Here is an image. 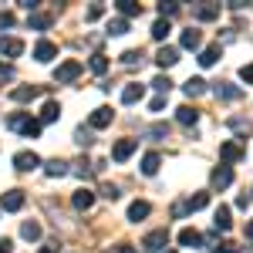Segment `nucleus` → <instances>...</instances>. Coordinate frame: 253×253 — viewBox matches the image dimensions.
<instances>
[{
	"label": "nucleus",
	"mask_w": 253,
	"mask_h": 253,
	"mask_svg": "<svg viewBox=\"0 0 253 253\" xmlns=\"http://www.w3.org/2000/svg\"><path fill=\"white\" fill-rule=\"evenodd\" d=\"M7 125H10L14 132H20V135H27V138H38V135H41V118L10 115V118H7Z\"/></svg>",
	"instance_id": "obj_1"
},
{
	"label": "nucleus",
	"mask_w": 253,
	"mask_h": 253,
	"mask_svg": "<svg viewBox=\"0 0 253 253\" xmlns=\"http://www.w3.org/2000/svg\"><path fill=\"white\" fill-rule=\"evenodd\" d=\"M166 243H169V230H152V233H145V240H142V250L145 253H166Z\"/></svg>",
	"instance_id": "obj_2"
},
{
	"label": "nucleus",
	"mask_w": 253,
	"mask_h": 253,
	"mask_svg": "<svg viewBox=\"0 0 253 253\" xmlns=\"http://www.w3.org/2000/svg\"><path fill=\"white\" fill-rule=\"evenodd\" d=\"M81 75V61H64L58 64V71H54V81L58 84H68V81H75Z\"/></svg>",
	"instance_id": "obj_3"
},
{
	"label": "nucleus",
	"mask_w": 253,
	"mask_h": 253,
	"mask_svg": "<svg viewBox=\"0 0 253 253\" xmlns=\"http://www.w3.org/2000/svg\"><path fill=\"white\" fill-rule=\"evenodd\" d=\"M230 182H233V169H230V166H216L213 175H210V186H213V189H226Z\"/></svg>",
	"instance_id": "obj_4"
},
{
	"label": "nucleus",
	"mask_w": 253,
	"mask_h": 253,
	"mask_svg": "<svg viewBox=\"0 0 253 253\" xmlns=\"http://www.w3.org/2000/svg\"><path fill=\"white\" fill-rule=\"evenodd\" d=\"M135 149H138V138H122V142H115V149H112V159L115 162H125Z\"/></svg>",
	"instance_id": "obj_5"
},
{
	"label": "nucleus",
	"mask_w": 253,
	"mask_h": 253,
	"mask_svg": "<svg viewBox=\"0 0 253 253\" xmlns=\"http://www.w3.org/2000/svg\"><path fill=\"white\" fill-rule=\"evenodd\" d=\"M34 58H38L41 64L54 61V58H58V44H54V41H38V47H34Z\"/></svg>",
	"instance_id": "obj_6"
},
{
	"label": "nucleus",
	"mask_w": 253,
	"mask_h": 253,
	"mask_svg": "<svg viewBox=\"0 0 253 253\" xmlns=\"http://www.w3.org/2000/svg\"><path fill=\"white\" fill-rule=\"evenodd\" d=\"M112 118H115L112 108H95V112L88 115V125H91V128H108V125H112Z\"/></svg>",
	"instance_id": "obj_7"
},
{
	"label": "nucleus",
	"mask_w": 253,
	"mask_h": 253,
	"mask_svg": "<svg viewBox=\"0 0 253 253\" xmlns=\"http://www.w3.org/2000/svg\"><path fill=\"white\" fill-rule=\"evenodd\" d=\"M14 166H17L20 172H31V169H38V166H41V159H38V152H27V149H24V152L14 156Z\"/></svg>",
	"instance_id": "obj_8"
},
{
	"label": "nucleus",
	"mask_w": 253,
	"mask_h": 253,
	"mask_svg": "<svg viewBox=\"0 0 253 253\" xmlns=\"http://www.w3.org/2000/svg\"><path fill=\"white\" fill-rule=\"evenodd\" d=\"M20 51H24L20 38H0V58H17Z\"/></svg>",
	"instance_id": "obj_9"
},
{
	"label": "nucleus",
	"mask_w": 253,
	"mask_h": 253,
	"mask_svg": "<svg viewBox=\"0 0 253 253\" xmlns=\"http://www.w3.org/2000/svg\"><path fill=\"white\" fill-rule=\"evenodd\" d=\"M142 98H145V84H135V81H132V84L122 88V105H135Z\"/></svg>",
	"instance_id": "obj_10"
},
{
	"label": "nucleus",
	"mask_w": 253,
	"mask_h": 253,
	"mask_svg": "<svg viewBox=\"0 0 253 253\" xmlns=\"http://www.w3.org/2000/svg\"><path fill=\"white\" fill-rule=\"evenodd\" d=\"M219 156H223V162L230 166V162H240V159L247 156V152H243L236 142H223V145H219Z\"/></svg>",
	"instance_id": "obj_11"
},
{
	"label": "nucleus",
	"mask_w": 253,
	"mask_h": 253,
	"mask_svg": "<svg viewBox=\"0 0 253 253\" xmlns=\"http://www.w3.org/2000/svg\"><path fill=\"white\" fill-rule=\"evenodd\" d=\"M0 206H3L7 213H17L20 206H24V193H20V189H10V193H3V199H0Z\"/></svg>",
	"instance_id": "obj_12"
},
{
	"label": "nucleus",
	"mask_w": 253,
	"mask_h": 253,
	"mask_svg": "<svg viewBox=\"0 0 253 253\" xmlns=\"http://www.w3.org/2000/svg\"><path fill=\"white\" fill-rule=\"evenodd\" d=\"M219 54H223V47H219V44H210V47L199 51V64H203V68H213L216 61H219Z\"/></svg>",
	"instance_id": "obj_13"
},
{
	"label": "nucleus",
	"mask_w": 253,
	"mask_h": 253,
	"mask_svg": "<svg viewBox=\"0 0 253 253\" xmlns=\"http://www.w3.org/2000/svg\"><path fill=\"white\" fill-rule=\"evenodd\" d=\"M71 203H75V210L84 213V210H91V206H95V193H91V189H78V193L71 196Z\"/></svg>",
	"instance_id": "obj_14"
},
{
	"label": "nucleus",
	"mask_w": 253,
	"mask_h": 253,
	"mask_svg": "<svg viewBox=\"0 0 253 253\" xmlns=\"http://www.w3.org/2000/svg\"><path fill=\"white\" fill-rule=\"evenodd\" d=\"M193 14H196V20H216L219 17V3H196Z\"/></svg>",
	"instance_id": "obj_15"
},
{
	"label": "nucleus",
	"mask_w": 253,
	"mask_h": 253,
	"mask_svg": "<svg viewBox=\"0 0 253 253\" xmlns=\"http://www.w3.org/2000/svg\"><path fill=\"white\" fill-rule=\"evenodd\" d=\"M213 91H216V98H223V101H236V98L243 95V91H240L236 84H230V81H219Z\"/></svg>",
	"instance_id": "obj_16"
},
{
	"label": "nucleus",
	"mask_w": 253,
	"mask_h": 253,
	"mask_svg": "<svg viewBox=\"0 0 253 253\" xmlns=\"http://www.w3.org/2000/svg\"><path fill=\"white\" fill-rule=\"evenodd\" d=\"M156 61H159V68H172L175 61H179V47H159V54H156Z\"/></svg>",
	"instance_id": "obj_17"
},
{
	"label": "nucleus",
	"mask_w": 253,
	"mask_h": 253,
	"mask_svg": "<svg viewBox=\"0 0 253 253\" xmlns=\"http://www.w3.org/2000/svg\"><path fill=\"white\" fill-rule=\"evenodd\" d=\"M175 122L179 125H196L199 122V112H196L193 105H182V108H175Z\"/></svg>",
	"instance_id": "obj_18"
},
{
	"label": "nucleus",
	"mask_w": 253,
	"mask_h": 253,
	"mask_svg": "<svg viewBox=\"0 0 253 253\" xmlns=\"http://www.w3.org/2000/svg\"><path fill=\"white\" fill-rule=\"evenodd\" d=\"M179 44H182L186 51H199V44H203V34L189 27V31H182V38H179Z\"/></svg>",
	"instance_id": "obj_19"
},
{
	"label": "nucleus",
	"mask_w": 253,
	"mask_h": 253,
	"mask_svg": "<svg viewBox=\"0 0 253 253\" xmlns=\"http://www.w3.org/2000/svg\"><path fill=\"white\" fill-rule=\"evenodd\" d=\"M149 213H152V206H149L145 199H135V203L128 206V219H132V223H138V219H145Z\"/></svg>",
	"instance_id": "obj_20"
},
{
	"label": "nucleus",
	"mask_w": 253,
	"mask_h": 253,
	"mask_svg": "<svg viewBox=\"0 0 253 253\" xmlns=\"http://www.w3.org/2000/svg\"><path fill=\"white\" fill-rule=\"evenodd\" d=\"M115 7H118V14H122L125 20L142 14V3H135V0H115Z\"/></svg>",
	"instance_id": "obj_21"
},
{
	"label": "nucleus",
	"mask_w": 253,
	"mask_h": 253,
	"mask_svg": "<svg viewBox=\"0 0 253 253\" xmlns=\"http://www.w3.org/2000/svg\"><path fill=\"white\" fill-rule=\"evenodd\" d=\"M213 223H216V230H219V233H226V230L233 226V219H230V206H219L216 216H213Z\"/></svg>",
	"instance_id": "obj_22"
},
{
	"label": "nucleus",
	"mask_w": 253,
	"mask_h": 253,
	"mask_svg": "<svg viewBox=\"0 0 253 253\" xmlns=\"http://www.w3.org/2000/svg\"><path fill=\"white\" fill-rule=\"evenodd\" d=\"M182 91H186V98H199V95H206V81H203V78H189L186 84H182Z\"/></svg>",
	"instance_id": "obj_23"
},
{
	"label": "nucleus",
	"mask_w": 253,
	"mask_h": 253,
	"mask_svg": "<svg viewBox=\"0 0 253 253\" xmlns=\"http://www.w3.org/2000/svg\"><path fill=\"white\" fill-rule=\"evenodd\" d=\"M159 166H162L159 152H145V156H142V172H145V175H156V172H159Z\"/></svg>",
	"instance_id": "obj_24"
},
{
	"label": "nucleus",
	"mask_w": 253,
	"mask_h": 253,
	"mask_svg": "<svg viewBox=\"0 0 253 253\" xmlns=\"http://www.w3.org/2000/svg\"><path fill=\"white\" fill-rule=\"evenodd\" d=\"M58 115H61V105H58V101H44V108H41V125L58 122Z\"/></svg>",
	"instance_id": "obj_25"
},
{
	"label": "nucleus",
	"mask_w": 253,
	"mask_h": 253,
	"mask_svg": "<svg viewBox=\"0 0 253 253\" xmlns=\"http://www.w3.org/2000/svg\"><path fill=\"white\" fill-rule=\"evenodd\" d=\"M44 172L51 175V179H61V175H68V162H61V159H51V162H44Z\"/></svg>",
	"instance_id": "obj_26"
},
{
	"label": "nucleus",
	"mask_w": 253,
	"mask_h": 253,
	"mask_svg": "<svg viewBox=\"0 0 253 253\" xmlns=\"http://www.w3.org/2000/svg\"><path fill=\"white\" fill-rule=\"evenodd\" d=\"M179 243H182V247H193V250H196V247L203 243V236L196 233L193 226H186V230H179Z\"/></svg>",
	"instance_id": "obj_27"
},
{
	"label": "nucleus",
	"mask_w": 253,
	"mask_h": 253,
	"mask_svg": "<svg viewBox=\"0 0 253 253\" xmlns=\"http://www.w3.org/2000/svg\"><path fill=\"white\" fill-rule=\"evenodd\" d=\"M38 95H41V88H34V84H24V88H14L10 91L14 101H31V98H38Z\"/></svg>",
	"instance_id": "obj_28"
},
{
	"label": "nucleus",
	"mask_w": 253,
	"mask_h": 253,
	"mask_svg": "<svg viewBox=\"0 0 253 253\" xmlns=\"http://www.w3.org/2000/svg\"><path fill=\"white\" fill-rule=\"evenodd\" d=\"M206 206H210V193H196V196H189V199H186V210H189V213L206 210Z\"/></svg>",
	"instance_id": "obj_29"
},
{
	"label": "nucleus",
	"mask_w": 253,
	"mask_h": 253,
	"mask_svg": "<svg viewBox=\"0 0 253 253\" xmlns=\"http://www.w3.org/2000/svg\"><path fill=\"white\" fill-rule=\"evenodd\" d=\"M226 125H230V128H233L236 135H243V138H247V135H250V132H253L250 118H230V122H226Z\"/></svg>",
	"instance_id": "obj_30"
},
{
	"label": "nucleus",
	"mask_w": 253,
	"mask_h": 253,
	"mask_svg": "<svg viewBox=\"0 0 253 253\" xmlns=\"http://www.w3.org/2000/svg\"><path fill=\"white\" fill-rule=\"evenodd\" d=\"M169 31H172V27H169V20H166V17H159L156 24H152V38H156V41H166V38H169Z\"/></svg>",
	"instance_id": "obj_31"
},
{
	"label": "nucleus",
	"mask_w": 253,
	"mask_h": 253,
	"mask_svg": "<svg viewBox=\"0 0 253 253\" xmlns=\"http://www.w3.org/2000/svg\"><path fill=\"white\" fill-rule=\"evenodd\" d=\"M20 236H24V240H41V223L27 219V223L20 226Z\"/></svg>",
	"instance_id": "obj_32"
},
{
	"label": "nucleus",
	"mask_w": 253,
	"mask_h": 253,
	"mask_svg": "<svg viewBox=\"0 0 253 253\" xmlns=\"http://www.w3.org/2000/svg\"><path fill=\"white\" fill-rule=\"evenodd\" d=\"M108 34H115V38H122V34H128V20H125V17L108 20Z\"/></svg>",
	"instance_id": "obj_33"
},
{
	"label": "nucleus",
	"mask_w": 253,
	"mask_h": 253,
	"mask_svg": "<svg viewBox=\"0 0 253 253\" xmlns=\"http://www.w3.org/2000/svg\"><path fill=\"white\" fill-rule=\"evenodd\" d=\"M34 31H47L51 27V14H31V20H27Z\"/></svg>",
	"instance_id": "obj_34"
},
{
	"label": "nucleus",
	"mask_w": 253,
	"mask_h": 253,
	"mask_svg": "<svg viewBox=\"0 0 253 253\" xmlns=\"http://www.w3.org/2000/svg\"><path fill=\"white\" fill-rule=\"evenodd\" d=\"M91 71H95V75H105V71H108V58H105V54H95V58H91Z\"/></svg>",
	"instance_id": "obj_35"
},
{
	"label": "nucleus",
	"mask_w": 253,
	"mask_h": 253,
	"mask_svg": "<svg viewBox=\"0 0 253 253\" xmlns=\"http://www.w3.org/2000/svg\"><path fill=\"white\" fill-rule=\"evenodd\" d=\"M175 10H179V3H175V0H162V3H159V14H162V17H166V20L172 17Z\"/></svg>",
	"instance_id": "obj_36"
},
{
	"label": "nucleus",
	"mask_w": 253,
	"mask_h": 253,
	"mask_svg": "<svg viewBox=\"0 0 253 253\" xmlns=\"http://www.w3.org/2000/svg\"><path fill=\"white\" fill-rule=\"evenodd\" d=\"M152 88H156L159 95H169V88H172V81L166 78V75H159V78H156V81H152Z\"/></svg>",
	"instance_id": "obj_37"
},
{
	"label": "nucleus",
	"mask_w": 253,
	"mask_h": 253,
	"mask_svg": "<svg viewBox=\"0 0 253 253\" xmlns=\"http://www.w3.org/2000/svg\"><path fill=\"white\" fill-rule=\"evenodd\" d=\"M142 61V51H125L122 54V64H138Z\"/></svg>",
	"instance_id": "obj_38"
},
{
	"label": "nucleus",
	"mask_w": 253,
	"mask_h": 253,
	"mask_svg": "<svg viewBox=\"0 0 253 253\" xmlns=\"http://www.w3.org/2000/svg\"><path fill=\"white\" fill-rule=\"evenodd\" d=\"M101 196H105V199H118V186H112V182H105V186H101Z\"/></svg>",
	"instance_id": "obj_39"
},
{
	"label": "nucleus",
	"mask_w": 253,
	"mask_h": 253,
	"mask_svg": "<svg viewBox=\"0 0 253 253\" xmlns=\"http://www.w3.org/2000/svg\"><path fill=\"white\" fill-rule=\"evenodd\" d=\"M213 253H236V243H230V240H223V243H216Z\"/></svg>",
	"instance_id": "obj_40"
},
{
	"label": "nucleus",
	"mask_w": 253,
	"mask_h": 253,
	"mask_svg": "<svg viewBox=\"0 0 253 253\" xmlns=\"http://www.w3.org/2000/svg\"><path fill=\"white\" fill-rule=\"evenodd\" d=\"M101 14H105V3H91L88 7V20H98Z\"/></svg>",
	"instance_id": "obj_41"
},
{
	"label": "nucleus",
	"mask_w": 253,
	"mask_h": 253,
	"mask_svg": "<svg viewBox=\"0 0 253 253\" xmlns=\"http://www.w3.org/2000/svg\"><path fill=\"white\" fill-rule=\"evenodd\" d=\"M149 108H152V112H162V108H166V95H156L149 101Z\"/></svg>",
	"instance_id": "obj_42"
},
{
	"label": "nucleus",
	"mask_w": 253,
	"mask_h": 253,
	"mask_svg": "<svg viewBox=\"0 0 253 253\" xmlns=\"http://www.w3.org/2000/svg\"><path fill=\"white\" fill-rule=\"evenodd\" d=\"M166 132H169L166 125H152V128H149V138H166Z\"/></svg>",
	"instance_id": "obj_43"
},
{
	"label": "nucleus",
	"mask_w": 253,
	"mask_h": 253,
	"mask_svg": "<svg viewBox=\"0 0 253 253\" xmlns=\"http://www.w3.org/2000/svg\"><path fill=\"white\" fill-rule=\"evenodd\" d=\"M240 78L247 81V84H253V64H243V68H240Z\"/></svg>",
	"instance_id": "obj_44"
},
{
	"label": "nucleus",
	"mask_w": 253,
	"mask_h": 253,
	"mask_svg": "<svg viewBox=\"0 0 253 253\" xmlns=\"http://www.w3.org/2000/svg\"><path fill=\"white\" fill-rule=\"evenodd\" d=\"M14 78V68H10V64H3V61H0V81H10Z\"/></svg>",
	"instance_id": "obj_45"
},
{
	"label": "nucleus",
	"mask_w": 253,
	"mask_h": 253,
	"mask_svg": "<svg viewBox=\"0 0 253 253\" xmlns=\"http://www.w3.org/2000/svg\"><path fill=\"white\" fill-rule=\"evenodd\" d=\"M250 203H253V196H247V193H240V196H236V206H240V210H247Z\"/></svg>",
	"instance_id": "obj_46"
},
{
	"label": "nucleus",
	"mask_w": 253,
	"mask_h": 253,
	"mask_svg": "<svg viewBox=\"0 0 253 253\" xmlns=\"http://www.w3.org/2000/svg\"><path fill=\"white\" fill-rule=\"evenodd\" d=\"M75 138H78L81 145H88V142H91V132H84V128H78V132H75Z\"/></svg>",
	"instance_id": "obj_47"
},
{
	"label": "nucleus",
	"mask_w": 253,
	"mask_h": 253,
	"mask_svg": "<svg viewBox=\"0 0 253 253\" xmlns=\"http://www.w3.org/2000/svg\"><path fill=\"white\" fill-rule=\"evenodd\" d=\"M14 24V14H0V27H10Z\"/></svg>",
	"instance_id": "obj_48"
},
{
	"label": "nucleus",
	"mask_w": 253,
	"mask_h": 253,
	"mask_svg": "<svg viewBox=\"0 0 253 253\" xmlns=\"http://www.w3.org/2000/svg\"><path fill=\"white\" fill-rule=\"evenodd\" d=\"M115 253H138L135 247H128V243H122V247H115Z\"/></svg>",
	"instance_id": "obj_49"
},
{
	"label": "nucleus",
	"mask_w": 253,
	"mask_h": 253,
	"mask_svg": "<svg viewBox=\"0 0 253 253\" xmlns=\"http://www.w3.org/2000/svg\"><path fill=\"white\" fill-rule=\"evenodd\" d=\"M10 247H14V243H10V240L3 236V240H0V253H10Z\"/></svg>",
	"instance_id": "obj_50"
},
{
	"label": "nucleus",
	"mask_w": 253,
	"mask_h": 253,
	"mask_svg": "<svg viewBox=\"0 0 253 253\" xmlns=\"http://www.w3.org/2000/svg\"><path fill=\"white\" fill-rule=\"evenodd\" d=\"M247 236H250V240H253V223H247Z\"/></svg>",
	"instance_id": "obj_51"
},
{
	"label": "nucleus",
	"mask_w": 253,
	"mask_h": 253,
	"mask_svg": "<svg viewBox=\"0 0 253 253\" xmlns=\"http://www.w3.org/2000/svg\"><path fill=\"white\" fill-rule=\"evenodd\" d=\"M41 253H54V247H44V250H41Z\"/></svg>",
	"instance_id": "obj_52"
},
{
	"label": "nucleus",
	"mask_w": 253,
	"mask_h": 253,
	"mask_svg": "<svg viewBox=\"0 0 253 253\" xmlns=\"http://www.w3.org/2000/svg\"><path fill=\"white\" fill-rule=\"evenodd\" d=\"M166 253H175V250H166Z\"/></svg>",
	"instance_id": "obj_53"
}]
</instances>
